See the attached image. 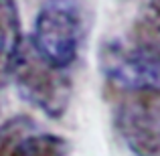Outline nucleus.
<instances>
[{
    "instance_id": "obj_5",
    "label": "nucleus",
    "mask_w": 160,
    "mask_h": 156,
    "mask_svg": "<svg viewBox=\"0 0 160 156\" xmlns=\"http://www.w3.org/2000/svg\"><path fill=\"white\" fill-rule=\"evenodd\" d=\"M0 156H69V146L32 118L12 116L0 124Z\"/></svg>"
},
{
    "instance_id": "obj_7",
    "label": "nucleus",
    "mask_w": 160,
    "mask_h": 156,
    "mask_svg": "<svg viewBox=\"0 0 160 156\" xmlns=\"http://www.w3.org/2000/svg\"><path fill=\"white\" fill-rule=\"evenodd\" d=\"M130 43L160 65V0H150L140 10L134 20Z\"/></svg>"
},
{
    "instance_id": "obj_4",
    "label": "nucleus",
    "mask_w": 160,
    "mask_h": 156,
    "mask_svg": "<svg viewBox=\"0 0 160 156\" xmlns=\"http://www.w3.org/2000/svg\"><path fill=\"white\" fill-rule=\"evenodd\" d=\"M99 67L113 91H160V65L132 43L116 39L103 43Z\"/></svg>"
},
{
    "instance_id": "obj_3",
    "label": "nucleus",
    "mask_w": 160,
    "mask_h": 156,
    "mask_svg": "<svg viewBox=\"0 0 160 156\" xmlns=\"http://www.w3.org/2000/svg\"><path fill=\"white\" fill-rule=\"evenodd\" d=\"M113 124L134 156H160V91H116Z\"/></svg>"
},
{
    "instance_id": "obj_6",
    "label": "nucleus",
    "mask_w": 160,
    "mask_h": 156,
    "mask_svg": "<svg viewBox=\"0 0 160 156\" xmlns=\"http://www.w3.org/2000/svg\"><path fill=\"white\" fill-rule=\"evenodd\" d=\"M22 49L20 14L14 0H0V89L12 79L16 59Z\"/></svg>"
},
{
    "instance_id": "obj_2",
    "label": "nucleus",
    "mask_w": 160,
    "mask_h": 156,
    "mask_svg": "<svg viewBox=\"0 0 160 156\" xmlns=\"http://www.w3.org/2000/svg\"><path fill=\"white\" fill-rule=\"evenodd\" d=\"M12 79L24 102L39 108L49 118H61L67 112L73 93L69 75L65 69H57L43 61L31 45L20 49Z\"/></svg>"
},
{
    "instance_id": "obj_1",
    "label": "nucleus",
    "mask_w": 160,
    "mask_h": 156,
    "mask_svg": "<svg viewBox=\"0 0 160 156\" xmlns=\"http://www.w3.org/2000/svg\"><path fill=\"white\" fill-rule=\"evenodd\" d=\"M87 35V12L79 0H43L35 18L31 47L57 69L73 65Z\"/></svg>"
}]
</instances>
